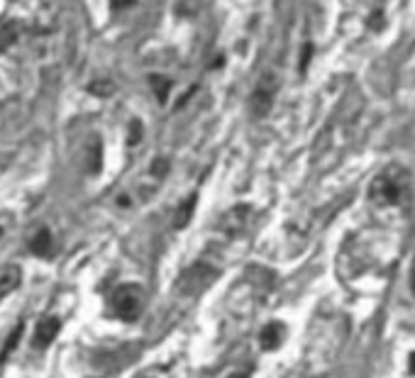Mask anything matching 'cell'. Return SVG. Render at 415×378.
<instances>
[{
    "mask_svg": "<svg viewBox=\"0 0 415 378\" xmlns=\"http://www.w3.org/2000/svg\"><path fill=\"white\" fill-rule=\"evenodd\" d=\"M406 171L401 166H389L384 169L377 179L372 181V188H369V198L377 205H394L401 200L403 191H406Z\"/></svg>",
    "mask_w": 415,
    "mask_h": 378,
    "instance_id": "6da1fadb",
    "label": "cell"
},
{
    "mask_svg": "<svg viewBox=\"0 0 415 378\" xmlns=\"http://www.w3.org/2000/svg\"><path fill=\"white\" fill-rule=\"evenodd\" d=\"M112 308H115V315L120 320H137L142 315V308H145V293L137 283H125L115 290L112 295Z\"/></svg>",
    "mask_w": 415,
    "mask_h": 378,
    "instance_id": "7a4b0ae2",
    "label": "cell"
},
{
    "mask_svg": "<svg viewBox=\"0 0 415 378\" xmlns=\"http://www.w3.org/2000/svg\"><path fill=\"white\" fill-rule=\"evenodd\" d=\"M274 93H276L274 78H271V76H264V78H261V83L257 85V90H254V100H252L254 115L261 117V115H266V112H269L271 100H274Z\"/></svg>",
    "mask_w": 415,
    "mask_h": 378,
    "instance_id": "3957f363",
    "label": "cell"
},
{
    "mask_svg": "<svg viewBox=\"0 0 415 378\" xmlns=\"http://www.w3.org/2000/svg\"><path fill=\"white\" fill-rule=\"evenodd\" d=\"M203 271H206V263H193L191 271H186L184 278H181V290H186V293H196V290L206 288L210 280L215 278V271H208L206 276H201Z\"/></svg>",
    "mask_w": 415,
    "mask_h": 378,
    "instance_id": "277c9868",
    "label": "cell"
},
{
    "mask_svg": "<svg viewBox=\"0 0 415 378\" xmlns=\"http://www.w3.org/2000/svg\"><path fill=\"white\" fill-rule=\"evenodd\" d=\"M59 332H61V320H59V317H44V320H39L37 335H35V345H37V347L52 345Z\"/></svg>",
    "mask_w": 415,
    "mask_h": 378,
    "instance_id": "5b68a950",
    "label": "cell"
},
{
    "mask_svg": "<svg viewBox=\"0 0 415 378\" xmlns=\"http://www.w3.org/2000/svg\"><path fill=\"white\" fill-rule=\"evenodd\" d=\"M20 268L18 266H3L0 268V298L10 295L20 285Z\"/></svg>",
    "mask_w": 415,
    "mask_h": 378,
    "instance_id": "8992f818",
    "label": "cell"
},
{
    "mask_svg": "<svg viewBox=\"0 0 415 378\" xmlns=\"http://www.w3.org/2000/svg\"><path fill=\"white\" fill-rule=\"evenodd\" d=\"M30 249H32V254H37V256L52 254L54 242H52V234H49V230H37L35 237L30 239Z\"/></svg>",
    "mask_w": 415,
    "mask_h": 378,
    "instance_id": "52a82bcc",
    "label": "cell"
},
{
    "mask_svg": "<svg viewBox=\"0 0 415 378\" xmlns=\"http://www.w3.org/2000/svg\"><path fill=\"white\" fill-rule=\"evenodd\" d=\"M281 340H283L281 322H271L261 330V345H264V349H276L278 345H281Z\"/></svg>",
    "mask_w": 415,
    "mask_h": 378,
    "instance_id": "ba28073f",
    "label": "cell"
},
{
    "mask_svg": "<svg viewBox=\"0 0 415 378\" xmlns=\"http://www.w3.org/2000/svg\"><path fill=\"white\" fill-rule=\"evenodd\" d=\"M196 200H198L196 196H191L189 200H186L184 205H181V213L176 215V222H174L176 230H184V227L189 225V220H191V215H193V205H196Z\"/></svg>",
    "mask_w": 415,
    "mask_h": 378,
    "instance_id": "9c48e42d",
    "label": "cell"
},
{
    "mask_svg": "<svg viewBox=\"0 0 415 378\" xmlns=\"http://www.w3.org/2000/svg\"><path fill=\"white\" fill-rule=\"evenodd\" d=\"M20 337H22V325H20V327H15V332H13V335H10V340H8V347H5V352L0 354V362H3V359H8L10 354L15 352V347H18Z\"/></svg>",
    "mask_w": 415,
    "mask_h": 378,
    "instance_id": "30bf717a",
    "label": "cell"
},
{
    "mask_svg": "<svg viewBox=\"0 0 415 378\" xmlns=\"http://www.w3.org/2000/svg\"><path fill=\"white\" fill-rule=\"evenodd\" d=\"M132 3H135V0H112V8H115V10L120 8L122 10V8H130Z\"/></svg>",
    "mask_w": 415,
    "mask_h": 378,
    "instance_id": "8fae6325",
    "label": "cell"
},
{
    "mask_svg": "<svg viewBox=\"0 0 415 378\" xmlns=\"http://www.w3.org/2000/svg\"><path fill=\"white\" fill-rule=\"evenodd\" d=\"M227 378H249V374H247V371H237V374H230Z\"/></svg>",
    "mask_w": 415,
    "mask_h": 378,
    "instance_id": "7c38bea8",
    "label": "cell"
},
{
    "mask_svg": "<svg viewBox=\"0 0 415 378\" xmlns=\"http://www.w3.org/2000/svg\"><path fill=\"white\" fill-rule=\"evenodd\" d=\"M413 290H415V266H413Z\"/></svg>",
    "mask_w": 415,
    "mask_h": 378,
    "instance_id": "4fadbf2b",
    "label": "cell"
},
{
    "mask_svg": "<svg viewBox=\"0 0 415 378\" xmlns=\"http://www.w3.org/2000/svg\"><path fill=\"white\" fill-rule=\"evenodd\" d=\"M3 232H5V227H3V225H0V237H3Z\"/></svg>",
    "mask_w": 415,
    "mask_h": 378,
    "instance_id": "5bb4252c",
    "label": "cell"
}]
</instances>
